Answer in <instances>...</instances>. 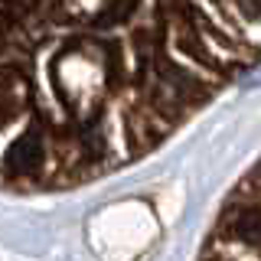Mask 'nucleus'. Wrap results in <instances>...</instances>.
<instances>
[{
	"mask_svg": "<svg viewBox=\"0 0 261 261\" xmlns=\"http://www.w3.org/2000/svg\"><path fill=\"white\" fill-rule=\"evenodd\" d=\"M0 16L16 196L134 167L261 65V0H0Z\"/></svg>",
	"mask_w": 261,
	"mask_h": 261,
	"instance_id": "obj_1",
	"label": "nucleus"
},
{
	"mask_svg": "<svg viewBox=\"0 0 261 261\" xmlns=\"http://www.w3.org/2000/svg\"><path fill=\"white\" fill-rule=\"evenodd\" d=\"M196 261H261V160L228 190Z\"/></svg>",
	"mask_w": 261,
	"mask_h": 261,
	"instance_id": "obj_2",
	"label": "nucleus"
}]
</instances>
